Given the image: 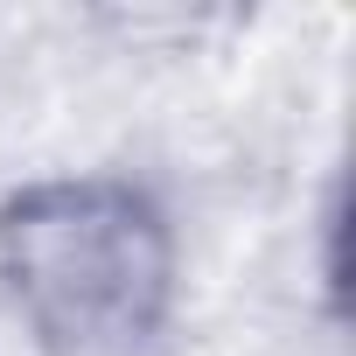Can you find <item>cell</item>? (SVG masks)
<instances>
[{
	"mask_svg": "<svg viewBox=\"0 0 356 356\" xmlns=\"http://www.w3.org/2000/svg\"><path fill=\"white\" fill-rule=\"evenodd\" d=\"M0 280L42 356H154L175 307V231L112 175H63L0 203Z\"/></svg>",
	"mask_w": 356,
	"mask_h": 356,
	"instance_id": "cell-1",
	"label": "cell"
}]
</instances>
